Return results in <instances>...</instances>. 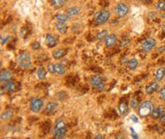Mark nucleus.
Here are the masks:
<instances>
[{
    "label": "nucleus",
    "instance_id": "35",
    "mask_svg": "<svg viewBox=\"0 0 165 139\" xmlns=\"http://www.w3.org/2000/svg\"><path fill=\"white\" fill-rule=\"evenodd\" d=\"M131 136H132V138H139V137H138V135L136 134V133H135V131H134L133 127H131Z\"/></svg>",
    "mask_w": 165,
    "mask_h": 139
},
{
    "label": "nucleus",
    "instance_id": "22",
    "mask_svg": "<svg viewBox=\"0 0 165 139\" xmlns=\"http://www.w3.org/2000/svg\"><path fill=\"white\" fill-rule=\"evenodd\" d=\"M3 88H4V90H5L6 92H13L16 90V85H15V83H13V82L8 81L5 86H4Z\"/></svg>",
    "mask_w": 165,
    "mask_h": 139
},
{
    "label": "nucleus",
    "instance_id": "15",
    "mask_svg": "<svg viewBox=\"0 0 165 139\" xmlns=\"http://www.w3.org/2000/svg\"><path fill=\"white\" fill-rule=\"evenodd\" d=\"M12 78V74L11 72L8 71V70H4V71H2L1 72V74H0V79L1 81H10Z\"/></svg>",
    "mask_w": 165,
    "mask_h": 139
},
{
    "label": "nucleus",
    "instance_id": "32",
    "mask_svg": "<svg viewBox=\"0 0 165 139\" xmlns=\"http://www.w3.org/2000/svg\"><path fill=\"white\" fill-rule=\"evenodd\" d=\"M130 42H131L130 40H123V41L120 42V47L126 46V45H128L130 44Z\"/></svg>",
    "mask_w": 165,
    "mask_h": 139
},
{
    "label": "nucleus",
    "instance_id": "42",
    "mask_svg": "<svg viewBox=\"0 0 165 139\" xmlns=\"http://www.w3.org/2000/svg\"><path fill=\"white\" fill-rule=\"evenodd\" d=\"M136 1H139V0H136Z\"/></svg>",
    "mask_w": 165,
    "mask_h": 139
},
{
    "label": "nucleus",
    "instance_id": "30",
    "mask_svg": "<svg viewBox=\"0 0 165 139\" xmlns=\"http://www.w3.org/2000/svg\"><path fill=\"white\" fill-rule=\"evenodd\" d=\"M31 48L33 50H37V49H39L40 48V44L39 42H37V41H34V42L31 43Z\"/></svg>",
    "mask_w": 165,
    "mask_h": 139
},
{
    "label": "nucleus",
    "instance_id": "33",
    "mask_svg": "<svg viewBox=\"0 0 165 139\" xmlns=\"http://www.w3.org/2000/svg\"><path fill=\"white\" fill-rule=\"evenodd\" d=\"M47 68H48V71H49L51 73H55V68H54V64H48Z\"/></svg>",
    "mask_w": 165,
    "mask_h": 139
},
{
    "label": "nucleus",
    "instance_id": "13",
    "mask_svg": "<svg viewBox=\"0 0 165 139\" xmlns=\"http://www.w3.org/2000/svg\"><path fill=\"white\" fill-rule=\"evenodd\" d=\"M159 83L158 82H156V81H153V82H151V83H149V85L146 86L145 87V92L147 94H152V93H154V92H156L157 90H158V88H159Z\"/></svg>",
    "mask_w": 165,
    "mask_h": 139
},
{
    "label": "nucleus",
    "instance_id": "40",
    "mask_svg": "<svg viewBox=\"0 0 165 139\" xmlns=\"http://www.w3.org/2000/svg\"><path fill=\"white\" fill-rule=\"evenodd\" d=\"M162 18H164V19H165V12L164 13H163V14H162Z\"/></svg>",
    "mask_w": 165,
    "mask_h": 139
},
{
    "label": "nucleus",
    "instance_id": "31",
    "mask_svg": "<svg viewBox=\"0 0 165 139\" xmlns=\"http://www.w3.org/2000/svg\"><path fill=\"white\" fill-rule=\"evenodd\" d=\"M160 96L161 100H165V87H163L160 92Z\"/></svg>",
    "mask_w": 165,
    "mask_h": 139
},
{
    "label": "nucleus",
    "instance_id": "29",
    "mask_svg": "<svg viewBox=\"0 0 165 139\" xmlns=\"http://www.w3.org/2000/svg\"><path fill=\"white\" fill-rule=\"evenodd\" d=\"M131 108H133V109L139 108L140 104H139V101H138V100H137V99H136V98L131 99Z\"/></svg>",
    "mask_w": 165,
    "mask_h": 139
},
{
    "label": "nucleus",
    "instance_id": "38",
    "mask_svg": "<svg viewBox=\"0 0 165 139\" xmlns=\"http://www.w3.org/2000/svg\"><path fill=\"white\" fill-rule=\"evenodd\" d=\"M96 138L98 139V138H104V137H103V135H98V136H97L96 137Z\"/></svg>",
    "mask_w": 165,
    "mask_h": 139
},
{
    "label": "nucleus",
    "instance_id": "7",
    "mask_svg": "<svg viewBox=\"0 0 165 139\" xmlns=\"http://www.w3.org/2000/svg\"><path fill=\"white\" fill-rule=\"evenodd\" d=\"M128 12H129V7L124 3H119L115 7V12L116 16H118L119 18L125 17Z\"/></svg>",
    "mask_w": 165,
    "mask_h": 139
},
{
    "label": "nucleus",
    "instance_id": "2",
    "mask_svg": "<svg viewBox=\"0 0 165 139\" xmlns=\"http://www.w3.org/2000/svg\"><path fill=\"white\" fill-rule=\"evenodd\" d=\"M17 64L23 68H28L32 66V60L31 54L27 52L21 53L17 58Z\"/></svg>",
    "mask_w": 165,
    "mask_h": 139
},
{
    "label": "nucleus",
    "instance_id": "6",
    "mask_svg": "<svg viewBox=\"0 0 165 139\" xmlns=\"http://www.w3.org/2000/svg\"><path fill=\"white\" fill-rule=\"evenodd\" d=\"M44 105V101L40 98H32L30 102V107L31 110L34 113H38L41 110Z\"/></svg>",
    "mask_w": 165,
    "mask_h": 139
},
{
    "label": "nucleus",
    "instance_id": "19",
    "mask_svg": "<svg viewBox=\"0 0 165 139\" xmlns=\"http://www.w3.org/2000/svg\"><path fill=\"white\" fill-rule=\"evenodd\" d=\"M129 107H128V104L125 102V101H122V102H120L119 104V112L120 115H125V114H127V112H128V109Z\"/></svg>",
    "mask_w": 165,
    "mask_h": 139
},
{
    "label": "nucleus",
    "instance_id": "18",
    "mask_svg": "<svg viewBox=\"0 0 165 139\" xmlns=\"http://www.w3.org/2000/svg\"><path fill=\"white\" fill-rule=\"evenodd\" d=\"M67 2L68 0H51V4L55 8H60L64 6Z\"/></svg>",
    "mask_w": 165,
    "mask_h": 139
},
{
    "label": "nucleus",
    "instance_id": "23",
    "mask_svg": "<svg viewBox=\"0 0 165 139\" xmlns=\"http://www.w3.org/2000/svg\"><path fill=\"white\" fill-rule=\"evenodd\" d=\"M138 64H139V62H138L136 58H131V60L129 61V63H128V68H129V69L131 70L136 69V68L138 67Z\"/></svg>",
    "mask_w": 165,
    "mask_h": 139
},
{
    "label": "nucleus",
    "instance_id": "9",
    "mask_svg": "<svg viewBox=\"0 0 165 139\" xmlns=\"http://www.w3.org/2000/svg\"><path fill=\"white\" fill-rule=\"evenodd\" d=\"M105 45L107 48H111L115 45L116 42L117 41V36L116 34H111L108 35L105 38Z\"/></svg>",
    "mask_w": 165,
    "mask_h": 139
},
{
    "label": "nucleus",
    "instance_id": "24",
    "mask_svg": "<svg viewBox=\"0 0 165 139\" xmlns=\"http://www.w3.org/2000/svg\"><path fill=\"white\" fill-rule=\"evenodd\" d=\"M12 116V111L11 110H6L2 115H1V119L2 120H8Z\"/></svg>",
    "mask_w": 165,
    "mask_h": 139
},
{
    "label": "nucleus",
    "instance_id": "36",
    "mask_svg": "<svg viewBox=\"0 0 165 139\" xmlns=\"http://www.w3.org/2000/svg\"><path fill=\"white\" fill-rule=\"evenodd\" d=\"M160 123H165V114L160 117Z\"/></svg>",
    "mask_w": 165,
    "mask_h": 139
},
{
    "label": "nucleus",
    "instance_id": "41",
    "mask_svg": "<svg viewBox=\"0 0 165 139\" xmlns=\"http://www.w3.org/2000/svg\"><path fill=\"white\" fill-rule=\"evenodd\" d=\"M141 1H143V2H146V3L149 2V0H141Z\"/></svg>",
    "mask_w": 165,
    "mask_h": 139
},
{
    "label": "nucleus",
    "instance_id": "27",
    "mask_svg": "<svg viewBox=\"0 0 165 139\" xmlns=\"http://www.w3.org/2000/svg\"><path fill=\"white\" fill-rule=\"evenodd\" d=\"M107 35H108V31H106V30H104V31H100V32L97 34V36H96V38H97V40L102 41V40H105V38H106Z\"/></svg>",
    "mask_w": 165,
    "mask_h": 139
},
{
    "label": "nucleus",
    "instance_id": "37",
    "mask_svg": "<svg viewBox=\"0 0 165 139\" xmlns=\"http://www.w3.org/2000/svg\"><path fill=\"white\" fill-rule=\"evenodd\" d=\"M131 119H132L133 122H135V123H138L139 122V119H138V118L136 115H131Z\"/></svg>",
    "mask_w": 165,
    "mask_h": 139
},
{
    "label": "nucleus",
    "instance_id": "8",
    "mask_svg": "<svg viewBox=\"0 0 165 139\" xmlns=\"http://www.w3.org/2000/svg\"><path fill=\"white\" fill-rule=\"evenodd\" d=\"M155 45H156V41L153 38H148L143 42L141 48H142L143 51L148 53L149 51H151Z\"/></svg>",
    "mask_w": 165,
    "mask_h": 139
},
{
    "label": "nucleus",
    "instance_id": "1",
    "mask_svg": "<svg viewBox=\"0 0 165 139\" xmlns=\"http://www.w3.org/2000/svg\"><path fill=\"white\" fill-rule=\"evenodd\" d=\"M66 124L63 119H58L55 123V127L54 130V138L61 139L64 138L66 134Z\"/></svg>",
    "mask_w": 165,
    "mask_h": 139
},
{
    "label": "nucleus",
    "instance_id": "4",
    "mask_svg": "<svg viewBox=\"0 0 165 139\" xmlns=\"http://www.w3.org/2000/svg\"><path fill=\"white\" fill-rule=\"evenodd\" d=\"M91 85L94 89H96L97 92H103L104 88L106 87V83L103 80V78L99 75H93L91 77Z\"/></svg>",
    "mask_w": 165,
    "mask_h": 139
},
{
    "label": "nucleus",
    "instance_id": "34",
    "mask_svg": "<svg viewBox=\"0 0 165 139\" xmlns=\"http://www.w3.org/2000/svg\"><path fill=\"white\" fill-rule=\"evenodd\" d=\"M9 40H10V36H7L4 39H3V37H2V38H1V44H2V45H5L6 42L8 41Z\"/></svg>",
    "mask_w": 165,
    "mask_h": 139
},
{
    "label": "nucleus",
    "instance_id": "11",
    "mask_svg": "<svg viewBox=\"0 0 165 139\" xmlns=\"http://www.w3.org/2000/svg\"><path fill=\"white\" fill-rule=\"evenodd\" d=\"M67 54V49H58L52 52V57L55 59H60Z\"/></svg>",
    "mask_w": 165,
    "mask_h": 139
},
{
    "label": "nucleus",
    "instance_id": "21",
    "mask_svg": "<svg viewBox=\"0 0 165 139\" xmlns=\"http://www.w3.org/2000/svg\"><path fill=\"white\" fill-rule=\"evenodd\" d=\"M80 12V8L79 7H72L67 10V15L68 17H74L78 15Z\"/></svg>",
    "mask_w": 165,
    "mask_h": 139
},
{
    "label": "nucleus",
    "instance_id": "16",
    "mask_svg": "<svg viewBox=\"0 0 165 139\" xmlns=\"http://www.w3.org/2000/svg\"><path fill=\"white\" fill-rule=\"evenodd\" d=\"M164 114H165V111L164 109V107L160 106V107H158L157 109H155V110H153L151 115H152V117H153L154 119H158V118H160L161 116L163 115H164Z\"/></svg>",
    "mask_w": 165,
    "mask_h": 139
},
{
    "label": "nucleus",
    "instance_id": "25",
    "mask_svg": "<svg viewBox=\"0 0 165 139\" xmlns=\"http://www.w3.org/2000/svg\"><path fill=\"white\" fill-rule=\"evenodd\" d=\"M36 73H37V76H38V77L40 78V80H43V79L46 78V72L44 68H39L37 69Z\"/></svg>",
    "mask_w": 165,
    "mask_h": 139
},
{
    "label": "nucleus",
    "instance_id": "17",
    "mask_svg": "<svg viewBox=\"0 0 165 139\" xmlns=\"http://www.w3.org/2000/svg\"><path fill=\"white\" fill-rule=\"evenodd\" d=\"M54 68H55V73L59 75H63L65 73V68L61 64H54Z\"/></svg>",
    "mask_w": 165,
    "mask_h": 139
},
{
    "label": "nucleus",
    "instance_id": "10",
    "mask_svg": "<svg viewBox=\"0 0 165 139\" xmlns=\"http://www.w3.org/2000/svg\"><path fill=\"white\" fill-rule=\"evenodd\" d=\"M58 107V104L55 103V102H50L46 104V109L44 110V114L46 115H51L52 114H54L57 110Z\"/></svg>",
    "mask_w": 165,
    "mask_h": 139
},
{
    "label": "nucleus",
    "instance_id": "28",
    "mask_svg": "<svg viewBox=\"0 0 165 139\" xmlns=\"http://www.w3.org/2000/svg\"><path fill=\"white\" fill-rule=\"evenodd\" d=\"M156 8L160 11H165V1H160L156 5Z\"/></svg>",
    "mask_w": 165,
    "mask_h": 139
},
{
    "label": "nucleus",
    "instance_id": "5",
    "mask_svg": "<svg viewBox=\"0 0 165 139\" xmlns=\"http://www.w3.org/2000/svg\"><path fill=\"white\" fill-rule=\"evenodd\" d=\"M110 12L107 10H101L99 12H97L95 16H94V20L96 22V23L102 25V24L106 23L110 18Z\"/></svg>",
    "mask_w": 165,
    "mask_h": 139
},
{
    "label": "nucleus",
    "instance_id": "14",
    "mask_svg": "<svg viewBox=\"0 0 165 139\" xmlns=\"http://www.w3.org/2000/svg\"><path fill=\"white\" fill-rule=\"evenodd\" d=\"M55 28L60 33L64 34L68 31V26L65 23V22L58 21V22H56V25H55Z\"/></svg>",
    "mask_w": 165,
    "mask_h": 139
},
{
    "label": "nucleus",
    "instance_id": "3",
    "mask_svg": "<svg viewBox=\"0 0 165 139\" xmlns=\"http://www.w3.org/2000/svg\"><path fill=\"white\" fill-rule=\"evenodd\" d=\"M154 110V104L149 100H144L139 106V115L140 117L150 115Z\"/></svg>",
    "mask_w": 165,
    "mask_h": 139
},
{
    "label": "nucleus",
    "instance_id": "20",
    "mask_svg": "<svg viewBox=\"0 0 165 139\" xmlns=\"http://www.w3.org/2000/svg\"><path fill=\"white\" fill-rule=\"evenodd\" d=\"M165 68H160L155 73V79L157 81H161L164 77Z\"/></svg>",
    "mask_w": 165,
    "mask_h": 139
},
{
    "label": "nucleus",
    "instance_id": "26",
    "mask_svg": "<svg viewBox=\"0 0 165 139\" xmlns=\"http://www.w3.org/2000/svg\"><path fill=\"white\" fill-rule=\"evenodd\" d=\"M55 18H56L58 21H60V22H67L69 17H68L67 14H62V13H58L55 15Z\"/></svg>",
    "mask_w": 165,
    "mask_h": 139
},
{
    "label": "nucleus",
    "instance_id": "12",
    "mask_svg": "<svg viewBox=\"0 0 165 139\" xmlns=\"http://www.w3.org/2000/svg\"><path fill=\"white\" fill-rule=\"evenodd\" d=\"M46 42L49 48H54L57 45V41L55 37L51 34H47L46 36Z\"/></svg>",
    "mask_w": 165,
    "mask_h": 139
},
{
    "label": "nucleus",
    "instance_id": "39",
    "mask_svg": "<svg viewBox=\"0 0 165 139\" xmlns=\"http://www.w3.org/2000/svg\"><path fill=\"white\" fill-rule=\"evenodd\" d=\"M162 31H163V32L165 34V26H163V28H162Z\"/></svg>",
    "mask_w": 165,
    "mask_h": 139
}]
</instances>
